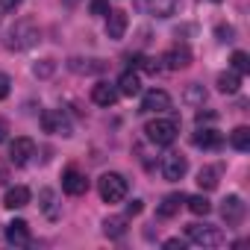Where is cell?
I'll list each match as a JSON object with an SVG mask.
<instances>
[{
  "mask_svg": "<svg viewBox=\"0 0 250 250\" xmlns=\"http://www.w3.org/2000/svg\"><path fill=\"white\" fill-rule=\"evenodd\" d=\"M168 109H171V94H168L165 88H150V91L142 97V112H147V115H150V112L159 115V112H168Z\"/></svg>",
  "mask_w": 250,
  "mask_h": 250,
  "instance_id": "obj_10",
  "label": "cell"
},
{
  "mask_svg": "<svg viewBox=\"0 0 250 250\" xmlns=\"http://www.w3.org/2000/svg\"><path fill=\"white\" fill-rule=\"evenodd\" d=\"M186 174H188V159L183 153H165V159H162V177L168 183H180Z\"/></svg>",
  "mask_w": 250,
  "mask_h": 250,
  "instance_id": "obj_7",
  "label": "cell"
},
{
  "mask_svg": "<svg viewBox=\"0 0 250 250\" xmlns=\"http://www.w3.org/2000/svg\"><path fill=\"white\" fill-rule=\"evenodd\" d=\"M39 206H42V212H44L47 218H59V212H56V194H53V188H42V191H39Z\"/></svg>",
  "mask_w": 250,
  "mask_h": 250,
  "instance_id": "obj_23",
  "label": "cell"
},
{
  "mask_svg": "<svg viewBox=\"0 0 250 250\" xmlns=\"http://www.w3.org/2000/svg\"><path fill=\"white\" fill-rule=\"evenodd\" d=\"M127 12H121V9H112L109 15H106V36L112 39V42H121L124 39V33H127Z\"/></svg>",
  "mask_w": 250,
  "mask_h": 250,
  "instance_id": "obj_13",
  "label": "cell"
},
{
  "mask_svg": "<svg viewBox=\"0 0 250 250\" xmlns=\"http://www.w3.org/2000/svg\"><path fill=\"white\" fill-rule=\"evenodd\" d=\"M118 91L127 94V97L142 94V80H139V74H136V71H124V74L118 77Z\"/></svg>",
  "mask_w": 250,
  "mask_h": 250,
  "instance_id": "obj_19",
  "label": "cell"
},
{
  "mask_svg": "<svg viewBox=\"0 0 250 250\" xmlns=\"http://www.w3.org/2000/svg\"><path fill=\"white\" fill-rule=\"evenodd\" d=\"M91 15H109V0H91Z\"/></svg>",
  "mask_w": 250,
  "mask_h": 250,
  "instance_id": "obj_33",
  "label": "cell"
},
{
  "mask_svg": "<svg viewBox=\"0 0 250 250\" xmlns=\"http://www.w3.org/2000/svg\"><path fill=\"white\" fill-rule=\"evenodd\" d=\"M62 3H65V6H77V3H80V0H62Z\"/></svg>",
  "mask_w": 250,
  "mask_h": 250,
  "instance_id": "obj_40",
  "label": "cell"
},
{
  "mask_svg": "<svg viewBox=\"0 0 250 250\" xmlns=\"http://www.w3.org/2000/svg\"><path fill=\"white\" fill-rule=\"evenodd\" d=\"M130 62H133V68H139V71H145V74H156V71H159V62L150 59V56H133Z\"/></svg>",
  "mask_w": 250,
  "mask_h": 250,
  "instance_id": "obj_28",
  "label": "cell"
},
{
  "mask_svg": "<svg viewBox=\"0 0 250 250\" xmlns=\"http://www.w3.org/2000/svg\"><path fill=\"white\" fill-rule=\"evenodd\" d=\"M183 244H186L183 238H168V241H165V247H168V250H177V247L183 250Z\"/></svg>",
  "mask_w": 250,
  "mask_h": 250,
  "instance_id": "obj_36",
  "label": "cell"
},
{
  "mask_svg": "<svg viewBox=\"0 0 250 250\" xmlns=\"http://www.w3.org/2000/svg\"><path fill=\"white\" fill-rule=\"evenodd\" d=\"M197 186H200L203 191L218 188V168H200V171H197Z\"/></svg>",
  "mask_w": 250,
  "mask_h": 250,
  "instance_id": "obj_27",
  "label": "cell"
},
{
  "mask_svg": "<svg viewBox=\"0 0 250 250\" xmlns=\"http://www.w3.org/2000/svg\"><path fill=\"white\" fill-rule=\"evenodd\" d=\"M21 3H24V0H3V6H6V9H18Z\"/></svg>",
  "mask_w": 250,
  "mask_h": 250,
  "instance_id": "obj_39",
  "label": "cell"
},
{
  "mask_svg": "<svg viewBox=\"0 0 250 250\" xmlns=\"http://www.w3.org/2000/svg\"><path fill=\"white\" fill-rule=\"evenodd\" d=\"M39 39H42L39 27L30 18H21V21H15V27H9V33L3 39V47L6 50H30V47L39 44Z\"/></svg>",
  "mask_w": 250,
  "mask_h": 250,
  "instance_id": "obj_1",
  "label": "cell"
},
{
  "mask_svg": "<svg viewBox=\"0 0 250 250\" xmlns=\"http://www.w3.org/2000/svg\"><path fill=\"white\" fill-rule=\"evenodd\" d=\"M215 36H218V42H232L235 30H232L229 24H227V27H224V24H218V27H215Z\"/></svg>",
  "mask_w": 250,
  "mask_h": 250,
  "instance_id": "obj_31",
  "label": "cell"
},
{
  "mask_svg": "<svg viewBox=\"0 0 250 250\" xmlns=\"http://www.w3.org/2000/svg\"><path fill=\"white\" fill-rule=\"evenodd\" d=\"M244 215H247V203H244L238 194H227V200L221 203V218L235 227V224L244 221Z\"/></svg>",
  "mask_w": 250,
  "mask_h": 250,
  "instance_id": "obj_9",
  "label": "cell"
},
{
  "mask_svg": "<svg viewBox=\"0 0 250 250\" xmlns=\"http://www.w3.org/2000/svg\"><path fill=\"white\" fill-rule=\"evenodd\" d=\"M68 68L74 71V74H103L106 71V62H100V59H83V56H74V59H68Z\"/></svg>",
  "mask_w": 250,
  "mask_h": 250,
  "instance_id": "obj_16",
  "label": "cell"
},
{
  "mask_svg": "<svg viewBox=\"0 0 250 250\" xmlns=\"http://www.w3.org/2000/svg\"><path fill=\"white\" fill-rule=\"evenodd\" d=\"M133 6L153 18H171L180 6V0H133Z\"/></svg>",
  "mask_w": 250,
  "mask_h": 250,
  "instance_id": "obj_6",
  "label": "cell"
},
{
  "mask_svg": "<svg viewBox=\"0 0 250 250\" xmlns=\"http://www.w3.org/2000/svg\"><path fill=\"white\" fill-rule=\"evenodd\" d=\"M183 203H186V194H165L162 203L156 206V215H159V218H174Z\"/></svg>",
  "mask_w": 250,
  "mask_h": 250,
  "instance_id": "obj_20",
  "label": "cell"
},
{
  "mask_svg": "<svg viewBox=\"0 0 250 250\" xmlns=\"http://www.w3.org/2000/svg\"><path fill=\"white\" fill-rule=\"evenodd\" d=\"M142 209H145V203H142V200L127 203V215H130V218H133V215H142Z\"/></svg>",
  "mask_w": 250,
  "mask_h": 250,
  "instance_id": "obj_35",
  "label": "cell"
},
{
  "mask_svg": "<svg viewBox=\"0 0 250 250\" xmlns=\"http://www.w3.org/2000/svg\"><path fill=\"white\" fill-rule=\"evenodd\" d=\"M3 238L12 244V247H27L33 238H30V224L27 221H21V218H15V221H9L6 224V229H3Z\"/></svg>",
  "mask_w": 250,
  "mask_h": 250,
  "instance_id": "obj_11",
  "label": "cell"
},
{
  "mask_svg": "<svg viewBox=\"0 0 250 250\" xmlns=\"http://www.w3.org/2000/svg\"><path fill=\"white\" fill-rule=\"evenodd\" d=\"M186 238L200 244V247H221L227 241V235L221 232V227H212V224H188L186 227Z\"/></svg>",
  "mask_w": 250,
  "mask_h": 250,
  "instance_id": "obj_4",
  "label": "cell"
},
{
  "mask_svg": "<svg viewBox=\"0 0 250 250\" xmlns=\"http://www.w3.org/2000/svg\"><path fill=\"white\" fill-rule=\"evenodd\" d=\"M6 133H9V124L0 121V142H6Z\"/></svg>",
  "mask_w": 250,
  "mask_h": 250,
  "instance_id": "obj_37",
  "label": "cell"
},
{
  "mask_svg": "<svg viewBox=\"0 0 250 250\" xmlns=\"http://www.w3.org/2000/svg\"><path fill=\"white\" fill-rule=\"evenodd\" d=\"M194 121H197V127H200V124H215V121H218V112H206V109H200Z\"/></svg>",
  "mask_w": 250,
  "mask_h": 250,
  "instance_id": "obj_32",
  "label": "cell"
},
{
  "mask_svg": "<svg viewBox=\"0 0 250 250\" xmlns=\"http://www.w3.org/2000/svg\"><path fill=\"white\" fill-rule=\"evenodd\" d=\"M9 91H12V80H9L6 74H0V100H6Z\"/></svg>",
  "mask_w": 250,
  "mask_h": 250,
  "instance_id": "obj_34",
  "label": "cell"
},
{
  "mask_svg": "<svg viewBox=\"0 0 250 250\" xmlns=\"http://www.w3.org/2000/svg\"><path fill=\"white\" fill-rule=\"evenodd\" d=\"M53 71H56V62H53V59H42V62H36V65H33V74H36L39 80L53 77Z\"/></svg>",
  "mask_w": 250,
  "mask_h": 250,
  "instance_id": "obj_29",
  "label": "cell"
},
{
  "mask_svg": "<svg viewBox=\"0 0 250 250\" xmlns=\"http://www.w3.org/2000/svg\"><path fill=\"white\" fill-rule=\"evenodd\" d=\"M33 156H36V142H33L30 136H18V139L9 145V162H12V165L21 168V165H27Z\"/></svg>",
  "mask_w": 250,
  "mask_h": 250,
  "instance_id": "obj_8",
  "label": "cell"
},
{
  "mask_svg": "<svg viewBox=\"0 0 250 250\" xmlns=\"http://www.w3.org/2000/svg\"><path fill=\"white\" fill-rule=\"evenodd\" d=\"M238 88H241V74H238V71H224V74H218V91L235 94Z\"/></svg>",
  "mask_w": 250,
  "mask_h": 250,
  "instance_id": "obj_21",
  "label": "cell"
},
{
  "mask_svg": "<svg viewBox=\"0 0 250 250\" xmlns=\"http://www.w3.org/2000/svg\"><path fill=\"white\" fill-rule=\"evenodd\" d=\"M97 191H100L103 203H121L124 197H127L130 186H127V180H124L121 174L109 171V174H103V177L97 180Z\"/></svg>",
  "mask_w": 250,
  "mask_h": 250,
  "instance_id": "obj_3",
  "label": "cell"
},
{
  "mask_svg": "<svg viewBox=\"0 0 250 250\" xmlns=\"http://www.w3.org/2000/svg\"><path fill=\"white\" fill-rule=\"evenodd\" d=\"M62 191H65V194H71V197L85 194V191H88V180H85V174H80V171L68 168V171L62 174Z\"/></svg>",
  "mask_w": 250,
  "mask_h": 250,
  "instance_id": "obj_12",
  "label": "cell"
},
{
  "mask_svg": "<svg viewBox=\"0 0 250 250\" xmlns=\"http://www.w3.org/2000/svg\"><path fill=\"white\" fill-rule=\"evenodd\" d=\"M212 3H218V0H212Z\"/></svg>",
  "mask_w": 250,
  "mask_h": 250,
  "instance_id": "obj_41",
  "label": "cell"
},
{
  "mask_svg": "<svg viewBox=\"0 0 250 250\" xmlns=\"http://www.w3.org/2000/svg\"><path fill=\"white\" fill-rule=\"evenodd\" d=\"M103 232H106L109 238H121L124 232H127V218H121V215L106 218V221H103Z\"/></svg>",
  "mask_w": 250,
  "mask_h": 250,
  "instance_id": "obj_25",
  "label": "cell"
},
{
  "mask_svg": "<svg viewBox=\"0 0 250 250\" xmlns=\"http://www.w3.org/2000/svg\"><path fill=\"white\" fill-rule=\"evenodd\" d=\"M162 62H165V68H171V71H183V68L191 65V53H188V47H174V50H168V53L162 56Z\"/></svg>",
  "mask_w": 250,
  "mask_h": 250,
  "instance_id": "obj_18",
  "label": "cell"
},
{
  "mask_svg": "<svg viewBox=\"0 0 250 250\" xmlns=\"http://www.w3.org/2000/svg\"><path fill=\"white\" fill-rule=\"evenodd\" d=\"M191 142H194V147L215 150V147H221V145H224V136H221L218 130H212V127H203V124H200V130L191 136Z\"/></svg>",
  "mask_w": 250,
  "mask_h": 250,
  "instance_id": "obj_14",
  "label": "cell"
},
{
  "mask_svg": "<svg viewBox=\"0 0 250 250\" xmlns=\"http://www.w3.org/2000/svg\"><path fill=\"white\" fill-rule=\"evenodd\" d=\"M177 133H180V124H177L174 118H156V121H150L147 127H145L147 142H153V145H159V147L174 145Z\"/></svg>",
  "mask_w": 250,
  "mask_h": 250,
  "instance_id": "obj_2",
  "label": "cell"
},
{
  "mask_svg": "<svg viewBox=\"0 0 250 250\" xmlns=\"http://www.w3.org/2000/svg\"><path fill=\"white\" fill-rule=\"evenodd\" d=\"M186 206H188V212L197 215V218H200V215L206 218V215L212 212V203H209L203 194H191V197H186Z\"/></svg>",
  "mask_w": 250,
  "mask_h": 250,
  "instance_id": "obj_24",
  "label": "cell"
},
{
  "mask_svg": "<svg viewBox=\"0 0 250 250\" xmlns=\"http://www.w3.org/2000/svg\"><path fill=\"white\" fill-rule=\"evenodd\" d=\"M6 180H9V171H6V165H0V186H6Z\"/></svg>",
  "mask_w": 250,
  "mask_h": 250,
  "instance_id": "obj_38",
  "label": "cell"
},
{
  "mask_svg": "<svg viewBox=\"0 0 250 250\" xmlns=\"http://www.w3.org/2000/svg\"><path fill=\"white\" fill-rule=\"evenodd\" d=\"M118 97H121V91H118V85H109V83H97L94 88H91V100L97 103V106H115L118 103Z\"/></svg>",
  "mask_w": 250,
  "mask_h": 250,
  "instance_id": "obj_15",
  "label": "cell"
},
{
  "mask_svg": "<svg viewBox=\"0 0 250 250\" xmlns=\"http://www.w3.org/2000/svg\"><path fill=\"white\" fill-rule=\"evenodd\" d=\"M42 130L44 133H53V136H71L74 130H71V121L65 118V112L62 109H44L42 112Z\"/></svg>",
  "mask_w": 250,
  "mask_h": 250,
  "instance_id": "obj_5",
  "label": "cell"
},
{
  "mask_svg": "<svg viewBox=\"0 0 250 250\" xmlns=\"http://www.w3.org/2000/svg\"><path fill=\"white\" fill-rule=\"evenodd\" d=\"M229 62H232V71H238V74H247V71H250V56H247L244 50H235Z\"/></svg>",
  "mask_w": 250,
  "mask_h": 250,
  "instance_id": "obj_30",
  "label": "cell"
},
{
  "mask_svg": "<svg viewBox=\"0 0 250 250\" xmlns=\"http://www.w3.org/2000/svg\"><path fill=\"white\" fill-rule=\"evenodd\" d=\"M30 188L27 186H12V188H6V194H3V206L6 209H24L27 203H30Z\"/></svg>",
  "mask_w": 250,
  "mask_h": 250,
  "instance_id": "obj_17",
  "label": "cell"
},
{
  "mask_svg": "<svg viewBox=\"0 0 250 250\" xmlns=\"http://www.w3.org/2000/svg\"><path fill=\"white\" fill-rule=\"evenodd\" d=\"M183 100H186L188 106H203V103H206V88H203L200 83H191V85H186Z\"/></svg>",
  "mask_w": 250,
  "mask_h": 250,
  "instance_id": "obj_22",
  "label": "cell"
},
{
  "mask_svg": "<svg viewBox=\"0 0 250 250\" xmlns=\"http://www.w3.org/2000/svg\"><path fill=\"white\" fill-rule=\"evenodd\" d=\"M229 145L235 147V150H250V127H235L232 133H229Z\"/></svg>",
  "mask_w": 250,
  "mask_h": 250,
  "instance_id": "obj_26",
  "label": "cell"
}]
</instances>
